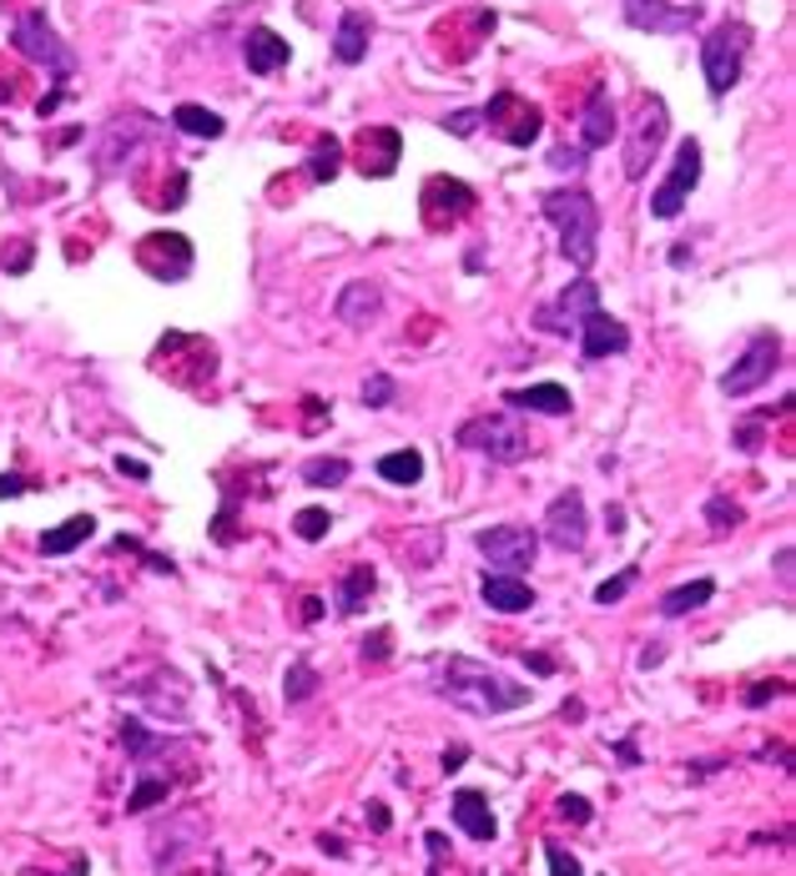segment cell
Wrapping results in <instances>:
<instances>
[{
	"label": "cell",
	"instance_id": "obj_1",
	"mask_svg": "<svg viewBox=\"0 0 796 876\" xmlns=\"http://www.w3.org/2000/svg\"><path fill=\"white\" fill-rule=\"evenodd\" d=\"M439 696L449 700V705H459V711H469V715H510V711H520V705H530L535 690L510 680V676H500V670L484 665V660L449 655V660L439 665Z\"/></svg>",
	"mask_w": 796,
	"mask_h": 876
},
{
	"label": "cell",
	"instance_id": "obj_2",
	"mask_svg": "<svg viewBox=\"0 0 796 876\" xmlns=\"http://www.w3.org/2000/svg\"><path fill=\"white\" fill-rule=\"evenodd\" d=\"M539 212L545 222L559 232V252L570 267L590 273L595 267V252H600V207L585 187H555L539 197Z\"/></svg>",
	"mask_w": 796,
	"mask_h": 876
},
{
	"label": "cell",
	"instance_id": "obj_3",
	"mask_svg": "<svg viewBox=\"0 0 796 876\" xmlns=\"http://www.w3.org/2000/svg\"><path fill=\"white\" fill-rule=\"evenodd\" d=\"M454 444H459V449L484 453L489 463H524L530 453H535V438H530V428H524L514 414L464 418L459 434H454Z\"/></svg>",
	"mask_w": 796,
	"mask_h": 876
},
{
	"label": "cell",
	"instance_id": "obj_4",
	"mask_svg": "<svg viewBox=\"0 0 796 876\" xmlns=\"http://www.w3.org/2000/svg\"><path fill=\"white\" fill-rule=\"evenodd\" d=\"M746 51H751V25H746V21H721L711 36H706V46H701V72H706V86H711L716 101H721V96L741 81Z\"/></svg>",
	"mask_w": 796,
	"mask_h": 876
},
{
	"label": "cell",
	"instance_id": "obj_5",
	"mask_svg": "<svg viewBox=\"0 0 796 876\" xmlns=\"http://www.w3.org/2000/svg\"><path fill=\"white\" fill-rule=\"evenodd\" d=\"M670 136V111L661 96H641V107H635V121H630L625 131V177L641 182L645 172H651V162L661 156V146H666Z\"/></svg>",
	"mask_w": 796,
	"mask_h": 876
},
{
	"label": "cell",
	"instance_id": "obj_6",
	"mask_svg": "<svg viewBox=\"0 0 796 876\" xmlns=\"http://www.w3.org/2000/svg\"><path fill=\"white\" fill-rule=\"evenodd\" d=\"M776 363H782V338H776V332H756V338L746 343V353L726 368L721 393H726V398H746V393L766 388L772 373H776Z\"/></svg>",
	"mask_w": 796,
	"mask_h": 876
},
{
	"label": "cell",
	"instance_id": "obj_7",
	"mask_svg": "<svg viewBox=\"0 0 796 876\" xmlns=\"http://www.w3.org/2000/svg\"><path fill=\"white\" fill-rule=\"evenodd\" d=\"M701 187V142L696 136H686V142L676 146V156H670V172L666 182L655 187L651 197V212L661 217V222H670V217H680V207L690 201V191Z\"/></svg>",
	"mask_w": 796,
	"mask_h": 876
},
{
	"label": "cell",
	"instance_id": "obj_8",
	"mask_svg": "<svg viewBox=\"0 0 796 876\" xmlns=\"http://www.w3.org/2000/svg\"><path fill=\"white\" fill-rule=\"evenodd\" d=\"M479 117L494 127V136H504L510 146H530L539 136V127H545V111L530 101V96H520V91H494L489 96V107L479 111Z\"/></svg>",
	"mask_w": 796,
	"mask_h": 876
},
{
	"label": "cell",
	"instance_id": "obj_9",
	"mask_svg": "<svg viewBox=\"0 0 796 876\" xmlns=\"http://www.w3.org/2000/svg\"><path fill=\"white\" fill-rule=\"evenodd\" d=\"M475 545H479V555H484L494 569H504V574H520V569L535 565L539 534L524 529V524H494V529H479L475 534Z\"/></svg>",
	"mask_w": 796,
	"mask_h": 876
},
{
	"label": "cell",
	"instance_id": "obj_10",
	"mask_svg": "<svg viewBox=\"0 0 796 876\" xmlns=\"http://www.w3.org/2000/svg\"><path fill=\"white\" fill-rule=\"evenodd\" d=\"M11 41H15V51H21V56H31V61H41V66H51L56 76H72L76 56H72L66 46H61V36L51 31L46 11H25L21 21H15Z\"/></svg>",
	"mask_w": 796,
	"mask_h": 876
},
{
	"label": "cell",
	"instance_id": "obj_11",
	"mask_svg": "<svg viewBox=\"0 0 796 876\" xmlns=\"http://www.w3.org/2000/svg\"><path fill=\"white\" fill-rule=\"evenodd\" d=\"M590 308H600V287H595L590 277H580V283H570L555 303H545V308L535 313V328L555 332V338H570V332H580V318Z\"/></svg>",
	"mask_w": 796,
	"mask_h": 876
},
{
	"label": "cell",
	"instance_id": "obj_12",
	"mask_svg": "<svg viewBox=\"0 0 796 876\" xmlns=\"http://www.w3.org/2000/svg\"><path fill=\"white\" fill-rule=\"evenodd\" d=\"M585 534H590V514H585V494L580 489H565L545 510V539L565 555H580L585 549Z\"/></svg>",
	"mask_w": 796,
	"mask_h": 876
},
{
	"label": "cell",
	"instance_id": "obj_13",
	"mask_svg": "<svg viewBox=\"0 0 796 876\" xmlns=\"http://www.w3.org/2000/svg\"><path fill=\"white\" fill-rule=\"evenodd\" d=\"M137 262L162 283H182L192 273V242L177 238V232H156V238H146L137 248Z\"/></svg>",
	"mask_w": 796,
	"mask_h": 876
},
{
	"label": "cell",
	"instance_id": "obj_14",
	"mask_svg": "<svg viewBox=\"0 0 796 876\" xmlns=\"http://www.w3.org/2000/svg\"><path fill=\"white\" fill-rule=\"evenodd\" d=\"M580 358L585 363H600V358H610V353H625L630 348V328L620 318H610L606 308H590L580 318Z\"/></svg>",
	"mask_w": 796,
	"mask_h": 876
},
{
	"label": "cell",
	"instance_id": "obj_15",
	"mask_svg": "<svg viewBox=\"0 0 796 876\" xmlns=\"http://www.w3.org/2000/svg\"><path fill=\"white\" fill-rule=\"evenodd\" d=\"M625 21L635 31H655V36H676L701 21L696 6H670V0H625Z\"/></svg>",
	"mask_w": 796,
	"mask_h": 876
},
{
	"label": "cell",
	"instance_id": "obj_16",
	"mask_svg": "<svg viewBox=\"0 0 796 876\" xmlns=\"http://www.w3.org/2000/svg\"><path fill=\"white\" fill-rule=\"evenodd\" d=\"M424 222L434 227V232H444V227L464 222V217L475 212V191L464 187V182H449V177H434L424 187Z\"/></svg>",
	"mask_w": 796,
	"mask_h": 876
},
{
	"label": "cell",
	"instance_id": "obj_17",
	"mask_svg": "<svg viewBox=\"0 0 796 876\" xmlns=\"http://www.w3.org/2000/svg\"><path fill=\"white\" fill-rule=\"evenodd\" d=\"M399 152H404V136L393 127H363V136H358V172L363 177H393Z\"/></svg>",
	"mask_w": 796,
	"mask_h": 876
},
{
	"label": "cell",
	"instance_id": "obj_18",
	"mask_svg": "<svg viewBox=\"0 0 796 876\" xmlns=\"http://www.w3.org/2000/svg\"><path fill=\"white\" fill-rule=\"evenodd\" d=\"M287 56H293V46H287L283 36H277L273 25H252L248 41H242V61H248L252 76H273L287 66Z\"/></svg>",
	"mask_w": 796,
	"mask_h": 876
},
{
	"label": "cell",
	"instance_id": "obj_19",
	"mask_svg": "<svg viewBox=\"0 0 796 876\" xmlns=\"http://www.w3.org/2000/svg\"><path fill=\"white\" fill-rule=\"evenodd\" d=\"M334 313H338V322H348V328H369V322H379V313H383V287L369 283V277H358V283H348L344 293H338Z\"/></svg>",
	"mask_w": 796,
	"mask_h": 876
},
{
	"label": "cell",
	"instance_id": "obj_20",
	"mask_svg": "<svg viewBox=\"0 0 796 876\" xmlns=\"http://www.w3.org/2000/svg\"><path fill=\"white\" fill-rule=\"evenodd\" d=\"M610 136H615V101H610L606 86H595L580 111V146L585 152H600V146H610Z\"/></svg>",
	"mask_w": 796,
	"mask_h": 876
},
{
	"label": "cell",
	"instance_id": "obj_21",
	"mask_svg": "<svg viewBox=\"0 0 796 876\" xmlns=\"http://www.w3.org/2000/svg\"><path fill=\"white\" fill-rule=\"evenodd\" d=\"M510 408H524V414H549V418H565L575 408L570 388L565 383H530V388H510L504 393Z\"/></svg>",
	"mask_w": 796,
	"mask_h": 876
},
{
	"label": "cell",
	"instance_id": "obj_22",
	"mask_svg": "<svg viewBox=\"0 0 796 876\" xmlns=\"http://www.w3.org/2000/svg\"><path fill=\"white\" fill-rule=\"evenodd\" d=\"M454 821H459L464 836H475V841H494V836H500V821H494V811H489L484 791H475V786L454 791Z\"/></svg>",
	"mask_w": 796,
	"mask_h": 876
},
{
	"label": "cell",
	"instance_id": "obj_23",
	"mask_svg": "<svg viewBox=\"0 0 796 876\" xmlns=\"http://www.w3.org/2000/svg\"><path fill=\"white\" fill-rule=\"evenodd\" d=\"M479 594H484L489 610H500V615H524V610H535V590L520 580V574H484V584H479Z\"/></svg>",
	"mask_w": 796,
	"mask_h": 876
},
{
	"label": "cell",
	"instance_id": "obj_24",
	"mask_svg": "<svg viewBox=\"0 0 796 876\" xmlns=\"http://www.w3.org/2000/svg\"><path fill=\"white\" fill-rule=\"evenodd\" d=\"M369 41H373V21L363 11H344L338 15V36H334V56L344 66H358L369 56Z\"/></svg>",
	"mask_w": 796,
	"mask_h": 876
},
{
	"label": "cell",
	"instance_id": "obj_25",
	"mask_svg": "<svg viewBox=\"0 0 796 876\" xmlns=\"http://www.w3.org/2000/svg\"><path fill=\"white\" fill-rule=\"evenodd\" d=\"M142 136H146V117H117L107 127V142H101V166H107V172H117L121 156L137 152V142H142Z\"/></svg>",
	"mask_w": 796,
	"mask_h": 876
},
{
	"label": "cell",
	"instance_id": "obj_26",
	"mask_svg": "<svg viewBox=\"0 0 796 876\" xmlns=\"http://www.w3.org/2000/svg\"><path fill=\"white\" fill-rule=\"evenodd\" d=\"M91 534H96V519H91V514H72L66 524H56V529L41 534V555H51V559H56V555H72V549H81Z\"/></svg>",
	"mask_w": 796,
	"mask_h": 876
},
{
	"label": "cell",
	"instance_id": "obj_27",
	"mask_svg": "<svg viewBox=\"0 0 796 876\" xmlns=\"http://www.w3.org/2000/svg\"><path fill=\"white\" fill-rule=\"evenodd\" d=\"M711 594H716V584H711V580L676 584V590L661 594V615H666V620H680V615H690V610H701V604H711Z\"/></svg>",
	"mask_w": 796,
	"mask_h": 876
},
{
	"label": "cell",
	"instance_id": "obj_28",
	"mask_svg": "<svg viewBox=\"0 0 796 876\" xmlns=\"http://www.w3.org/2000/svg\"><path fill=\"white\" fill-rule=\"evenodd\" d=\"M379 479L383 484H418L424 479V453L418 449H399V453H383L379 459Z\"/></svg>",
	"mask_w": 796,
	"mask_h": 876
},
{
	"label": "cell",
	"instance_id": "obj_29",
	"mask_svg": "<svg viewBox=\"0 0 796 876\" xmlns=\"http://www.w3.org/2000/svg\"><path fill=\"white\" fill-rule=\"evenodd\" d=\"M373 569L369 565H353L344 574V584H338V615H358V610H363V600H369L373 594Z\"/></svg>",
	"mask_w": 796,
	"mask_h": 876
},
{
	"label": "cell",
	"instance_id": "obj_30",
	"mask_svg": "<svg viewBox=\"0 0 796 876\" xmlns=\"http://www.w3.org/2000/svg\"><path fill=\"white\" fill-rule=\"evenodd\" d=\"M172 127H182V131H187V136H203V142H217V136H222V131H227V121L217 117V111H207V107H192V101H187V107H177V111H172Z\"/></svg>",
	"mask_w": 796,
	"mask_h": 876
},
{
	"label": "cell",
	"instance_id": "obj_31",
	"mask_svg": "<svg viewBox=\"0 0 796 876\" xmlns=\"http://www.w3.org/2000/svg\"><path fill=\"white\" fill-rule=\"evenodd\" d=\"M338 166H344V142H338V136H318L313 152H308V177L313 182H334Z\"/></svg>",
	"mask_w": 796,
	"mask_h": 876
},
{
	"label": "cell",
	"instance_id": "obj_32",
	"mask_svg": "<svg viewBox=\"0 0 796 876\" xmlns=\"http://www.w3.org/2000/svg\"><path fill=\"white\" fill-rule=\"evenodd\" d=\"M348 474H353V463L348 459H308L303 463V479H308L313 489H338V484H348Z\"/></svg>",
	"mask_w": 796,
	"mask_h": 876
},
{
	"label": "cell",
	"instance_id": "obj_33",
	"mask_svg": "<svg viewBox=\"0 0 796 876\" xmlns=\"http://www.w3.org/2000/svg\"><path fill=\"white\" fill-rule=\"evenodd\" d=\"M318 690V670H313L308 660H297L293 670L283 676V696H287V705H303V700Z\"/></svg>",
	"mask_w": 796,
	"mask_h": 876
},
{
	"label": "cell",
	"instance_id": "obj_34",
	"mask_svg": "<svg viewBox=\"0 0 796 876\" xmlns=\"http://www.w3.org/2000/svg\"><path fill=\"white\" fill-rule=\"evenodd\" d=\"M741 519H746V514H741V504H731L726 494L706 499V524H711V534H731Z\"/></svg>",
	"mask_w": 796,
	"mask_h": 876
},
{
	"label": "cell",
	"instance_id": "obj_35",
	"mask_svg": "<svg viewBox=\"0 0 796 876\" xmlns=\"http://www.w3.org/2000/svg\"><path fill=\"white\" fill-rule=\"evenodd\" d=\"M293 529H297V539H308V545H318L323 534L334 529V519H328V510H318V504H313V510H297Z\"/></svg>",
	"mask_w": 796,
	"mask_h": 876
},
{
	"label": "cell",
	"instance_id": "obj_36",
	"mask_svg": "<svg viewBox=\"0 0 796 876\" xmlns=\"http://www.w3.org/2000/svg\"><path fill=\"white\" fill-rule=\"evenodd\" d=\"M545 862H549V876H585L580 856L565 852V846H555V841H545Z\"/></svg>",
	"mask_w": 796,
	"mask_h": 876
},
{
	"label": "cell",
	"instance_id": "obj_37",
	"mask_svg": "<svg viewBox=\"0 0 796 876\" xmlns=\"http://www.w3.org/2000/svg\"><path fill=\"white\" fill-rule=\"evenodd\" d=\"M393 393H399V383H393L389 373H373V379L363 383V403H369V408H389Z\"/></svg>",
	"mask_w": 796,
	"mask_h": 876
},
{
	"label": "cell",
	"instance_id": "obj_38",
	"mask_svg": "<svg viewBox=\"0 0 796 876\" xmlns=\"http://www.w3.org/2000/svg\"><path fill=\"white\" fill-rule=\"evenodd\" d=\"M152 801H167V781H152V776H142V786L127 796V811H146Z\"/></svg>",
	"mask_w": 796,
	"mask_h": 876
},
{
	"label": "cell",
	"instance_id": "obj_39",
	"mask_svg": "<svg viewBox=\"0 0 796 876\" xmlns=\"http://www.w3.org/2000/svg\"><path fill=\"white\" fill-rule=\"evenodd\" d=\"M630 584H635V569H620L615 580L595 584V604H615V600H625V594H630Z\"/></svg>",
	"mask_w": 796,
	"mask_h": 876
},
{
	"label": "cell",
	"instance_id": "obj_40",
	"mask_svg": "<svg viewBox=\"0 0 796 876\" xmlns=\"http://www.w3.org/2000/svg\"><path fill=\"white\" fill-rule=\"evenodd\" d=\"M555 811H559V821H570V826H585V821L595 817V811H590V801H585V796H559V806H555Z\"/></svg>",
	"mask_w": 796,
	"mask_h": 876
},
{
	"label": "cell",
	"instance_id": "obj_41",
	"mask_svg": "<svg viewBox=\"0 0 796 876\" xmlns=\"http://www.w3.org/2000/svg\"><path fill=\"white\" fill-rule=\"evenodd\" d=\"M479 121H484L479 111H454V117H444V131L464 142V136H475V131H479Z\"/></svg>",
	"mask_w": 796,
	"mask_h": 876
},
{
	"label": "cell",
	"instance_id": "obj_42",
	"mask_svg": "<svg viewBox=\"0 0 796 876\" xmlns=\"http://www.w3.org/2000/svg\"><path fill=\"white\" fill-rule=\"evenodd\" d=\"M585 146H555V152H549V166H555V172H580L585 166Z\"/></svg>",
	"mask_w": 796,
	"mask_h": 876
},
{
	"label": "cell",
	"instance_id": "obj_43",
	"mask_svg": "<svg viewBox=\"0 0 796 876\" xmlns=\"http://www.w3.org/2000/svg\"><path fill=\"white\" fill-rule=\"evenodd\" d=\"M776 696H786V680H761V686L746 690V705H766V700H776Z\"/></svg>",
	"mask_w": 796,
	"mask_h": 876
},
{
	"label": "cell",
	"instance_id": "obj_44",
	"mask_svg": "<svg viewBox=\"0 0 796 876\" xmlns=\"http://www.w3.org/2000/svg\"><path fill=\"white\" fill-rule=\"evenodd\" d=\"M15 494H25V479L21 474H0V499H15Z\"/></svg>",
	"mask_w": 796,
	"mask_h": 876
},
{
	"label": "cell",
	"instance_id": "obj_45",
	"mask_svg": "<svg viewBox=\"0 0 796 876\" xmlns=\"http://www.w3.org/2000/svg\"><path fill=\"white\" fill-rule=\"evenodd\" d=\"M369 821H373V831H389V806L373 801V806H369Z\"/></svg>",
	"mask_w": 796,
	"mask_h": 876
},
{
	"label": "cell",
	"instance_id": "obj_46",
	"mask_svg": "<svg viewBox=\"0 0 796 876\" xmlns=\"http://www.w3.org/2000/svg\"><path fill=\"white\" fill-rule=\"evenodd\" d=\"M117 469H121V474H131V479H146V463H137V459H117Z\"/></svg>",
	"mask_w": 796,
	"mask_h": 876
},
{
	"label": "cell",
	"instance_id": "obj_47",
	"mask_svg": "<svg viewBox=\"0 0 796 876\" xmlns=\"http://www.w3.org/2000/svg\"><path fill=\"white\" fill-rule=\"evenodd\" d=\"M464 760H469V751H464V746H454V751H444V770H454V766H464Z\"/></svg>",
	"mask_w": 796,
	"mask_h": 876
},
{
	"label": "cell",
	"instance_id": "obj_48",
	"mask_svg": "<svg viewBox=\"0 0 796 876\" xmlns=\"http://www.w3.org/2000/svg\"><path fill=\"white\" fill-rule=\"evenodd\" d=\"M651 665H661V645H651V650L641 655V670H651Z\"/></svg>",
	"mask_w": 796,
	"mask_h": 876
}]
</instances>
